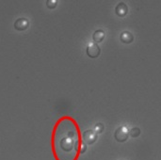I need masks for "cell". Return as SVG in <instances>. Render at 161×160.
Returning a JSON list of instances; mask_svg holds the SVG:
<instances>
[{
  "mask_svg": "<svg viewBox=\"0 0 161 160\" xmlns=\"http://www.w3.org/2000/svg\"><path fill=\"white\" fill-rule=\"evenodd\" d=\"M80 128L70 116H63L56 123L51 138L55 160H78L81 148Z\"/></svg>",
  "mask_w": 161,
  "mask_h": 160,
  "instance_id": "6da1fadb",
  "label": "cell"
},
{
  "mask_svg": "<svg viewBox=\"0 0 161 160\" xmlns=\"http://www.w3.org/2000/svg\"><path fill=\"white\" fill-rule=\"evenodd\" d=\"M129 137V130L126 126L119 127L114 134V138L118 142H125L128 140Z\"/></svg>",
  "mask_w": 161,
  "mask_h": 160,
  "instance_id": "7a4b0ae2",
  "label": "cell"
},
{
  "mask_svg": "<svg viewBox=\"0 0 161 160\" xmlns=\"http://www.w3.org/2000/svg\"><path fill=\"white\" fill-rule=\"evenodd\" d=\"M101 54V49L100 47L95 44V43H91L88 47H87V55L92 58H96L100 56Z\"/></svg>",
  "mask_w": 161,
  "mask_h": 160,
  "instance_id": "3957f363",
  "label": "cell"
},
{
  "mask_svg": "<svg viewBox=\"0 0 161 160\" xmlns=\"http://www.w3.org/2000/svg\"><path fill=\"white\" fill-rule=\"evenodd\" d=\"M82 137H83L84 141L87 144H90V145L93 144L96 141V140H97V134L94 131H92V130H87V131H85L83 133Z\"/></svg>",
  "mask_w": 161,
  "mask_h": 160,
  "instance_id": "277c9868",
  "label": "cell"
},
{
  "mask_svg": "<svg viewBox=\"0 0 161 160\" xmlns=\"http://www.w3.org/2000/svg\"><path fill=\"white\" fill-rule=\"evenodd\" d=\"M29 25V22L25 18H19L14 23V28L18 31H24L25 30Z\"/></svg>",
  "mask_w": 161,
  "mask_h": 160,
  "instance_id": "5b68a950",
  "label": "cell"
},
{
  "mask_svg": "<svg viewBox=\"0 0 161 160\" xmlns=\"http://www.w3.org/2000/svg\"><path fill=\"white\" fill-rule=\"evenodd\" d=\"M115 12H116V14H117L118 16H120V17H125V16L127 14V12H128V8H127L126 4L124 3V2L119 3V4L116 6Z\"/></svg>",
  "mask_w": 161,
  "mask_h": 160,
  "instance_id": "8992f818",
  "label": "cell"
},
{
  "mask_svg": "<svg viewBox=\"0 0 161 160\" xmlns=\"http://www.w3.org/2000/svg\"><path fill=\"white\" fill-rule=\"evenodd\" d=\"M120 39H121V41H122L124 43H126V44L131 43V42L134 41V37H133L132 33H130L129 31H125V32H123V33L121 34V36H120Z\"/></svg>",
  "mask_w": 161,
  "mask_h": 160,
  "instance_id": "52a82bcc",
  "label": "cell"
},
{
  "mask_svg": "<svg viewBox=\"0 0 161 160\" xmlns=\"http://www.w3.org/2000/svg\"><path fill=\"white\" fill-rule=\"evenodd\" d=\"M104 38H105V32L103 31V30H101V29H98V30H96L94 33H93V35H92V39H93V41H95V42H101L103 40H104Z\"/></svg>",
  "mask_w": 161,
  "mask_h": 160,
  "instance_id": "ba28073f",
  "label": "cell"
},
{
  "mask_svg": "<svg viewBox=\"0 0 161 160\" xmlns=\"http://www.w3.org/2000/svg\"><path fill=\"white\" fill-rule=\"evenodd\" d=\"M140 135H141V129L139 127H133L129 131V136H131L132 138H138Z\"/></svg>",
  "mask_w": 161,
  "mask_h": 160,
  "instance_id": "9c48e42d",
  "label": "cell"
},
{
  "mask_svg": "<svg viewBox=\"0 0 161 160\" xmlns=\"http://www.w3.org/2000/svg\"><path fill=\"white\" fill-rule=\"evenodd\" d=\"M104 129H105L104 124H101V123L96 124H95V126H94V132H95L96 134H101V133L104 131Z\"/></svg>",
  "mask_w": 161,
  "mask_h": 160,
  "instance_id": "30bf717a",
  "label": "cell"
},
{
  "mask_svg": "<svg viewBox=\"0 0 161 160\" xmlns=\"http://www.w3.org/2000/svg\"><path fill=\"white\" fill-rule=\"evenodd\" d=\"M57 4H58V2H57L56 0H47V1H46V6H47V8H51V9L55 8L57 7Z\"/></svg>",
  "mask_w": 161,
  "mask_h": 160,
  "instance_id": "8fae6325",
  "label": "cell"
},
{
  "mask_svg": "<svg viewBox=\"0 0 161 160\" xmlns=\"http://www.w3.org/2000/svg\"><path fill=\"white\" fill-rule=\"evenodd\" d=\"M87 150V147H86V144L85 143H82L81 144V148H80V154H84Z\"/></svg>",
  "mask_w": 161,
  "mask_h": 160,
  "instance_id": "7c38bea8",
  "label": "cell"
}]
</instances>
